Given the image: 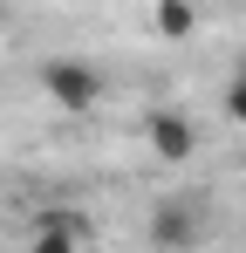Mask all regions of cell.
Wrapping results in <instances>:
<instances>
[{"label": "cell", "instance_id": "6da1fadb", "mask_svg": "<svg viewBox=\"0 0 246 253\" xmlns=\"http://www.w3.org/2000/svg\"><path fill=\"white\" fill-rule=\"evenodd\" d=\"M41 96H48L62 117H89V110L110 96V76H103L96 62H82V55H48V62H41Z\"/></svg>", "mask_w": 246, "mask_h": 253}, {"label": "cell", "instance_id": "7a4b0ae2", "mask_svg": "<svg viewBox=\"0 0 246 253\" xmlns=\"http://www.w3.org/2000/svg\"><path fill=\"white\" fill-rule=\"evenodd\" d=\"M144 151H151L158 165H185V158H199V124H192L185 110L158 103V110L144 117Z\"/></svg>", "mask_w": 246, "mask_h": 253}, {"label": "cell", "instance_id": "3957f363", "mask_svg": "<svg viewBox=\"0 0 246 253\" xmlns=\"http://www.w3.org/2000/svg\"><path fill=\"white\" fill-rule=\"evenodd\" d=\"M144 233H151V247L158 253H192L205 240V219L192 199H158L151 206V219H144Z\"/></svg>", "mask_w": 246, "mask_h": 253}, {"label": "cell", "instance_id": "277c9868", "mask_svg": "<svg viewBox=\"0 0 246 253\" xmlns=\"http://www.w3.org/2000/svg\"><path fill=\"white\" fill-rule=\"evenodd\" d=\"M28 253H82V219H76L69 206H48V212L35 219Z\"/></svg>", "mask_w": 246, "mask_h": 253}, {"label": "cell", "instance_id": "5b68a950", "mask_svg": "<svg viewBox=\"0 0 246 253\" xmlns=\"http://www.w3.org/2000/svg\"><path fill=\"white\" fill-rule=\"evenodd\" d=\"M151 28H158L164 42H185V35L199 28V7H192V0H158V7H151Z\"/></svg>", "mask_w": 246, "mask_h": 253}, {"label": "cell", "instance_id": "8992f818", "mask_svg": "<svg viewBox=\"0 0 246 253\" xmlns=\"http://www.w3.org/2000/svg\"><path fill=\"white\" fill-rule=\"evenodd\" d=\"M219 110L246 130V62H233V76H226V89H219Z\"/></svg>", "mask_w": 246, "mask_h": 253}, {"label": "cell", "instance_id": "52a82bcc", "mask_svg": "<svg viewBox=\"0 0 246 253\" xmlns=\"http://www.w3.org/2000/svg\"><path fill=\"white\" fill-rule=\"evenodd\" d=\"M7 14H14V0H0V21H7Z\"/></svg>", "mask_w": 246, "mask_h": 253}]
</instances>
